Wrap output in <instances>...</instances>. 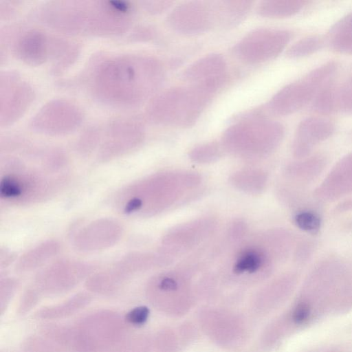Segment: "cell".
Masks as SVG:
<instances>
[{"label":"cell","instance_id":"15","mask_svg":"<svg viewBox=\"0 0 352 352\" xmlns=\"http://www.w3.org/2000/svg\"><path fill=\"white\" fill-rule=\"evenodd\" d=\"M298 9L296 1L265 0L258 3L256 12L260 16L276 19L290 16Z\"/></svg>","mask_w":352,"mask_h":352},{"label":"cell","instance_id":"7","mask_svg":"<svg viewBox=\"0 0 352 352\" xmlns=\"http://www.w3.org/2000/svg\"><path fill=\"white\" fill-rule=\"evenodd\" d=\"M84 114L75 102L63 98L45 103L30 122L36 133L49 136H62L76 131L82 123Z\"/></svg>","mask_w":352,"mask_h":352},{"label":"cell","instance_id":"14","mask_svg":"<svg viewBox=\"0 0 352 352\" xmlns=\"http://www.w3.org/2000/svg\"><path fill=\"white\" fill-rule=\"evenodd\" d=\"M216 26L232 29L245 20L252 9V1H212Z\"/></svg>","mask_w":352,"mask_h":352},{"label":"cell","instance_id":"12","mask_svg":"<svg viewBox=\"0 0 352 352\" xmlns=\"http://www.w3.org/2000/svg\"><path fill=\"white\" fill-rule=\"evenodd\" d=\"M122 234V228L117 222L100 219L84 227L76 235L75 244L82 251H98L113 245Z\"/></svg>","mask_w":352,"mask_h":352},{"label":"cell","instance_id":"10","mask_svg":"<svg viewBox=\"0 0 352 352\" xmlns=\"http://www.w3.org/2000/svg\"><path fill=\"white\" fill-rule=\"evenodd\" d=\"M166 23L172 31L184 36L208 32L216 26L212 1L184 2L169 12Z\"/></svg>","mask_w":352,"mask_h":352},{"label":"cell","instance_id":"18","mask_svg":"<svg viewBox=\"0 0 352 352\" xmlns=\"http://www.w3.org/2000/svg\"><path fill=\"white\" fill-rule=\"evenodd\" d=\"M295 222L298 228L307 232H317L320 227V219L315 213L304 211L295 217Z\"/></svg>","mask_w":352,"mask_h":352},{"label":"cell","instance_id":"5","mask_svg":"<svg viewBox=\"0 0 352 352\" xmlns=\"http://www.w3.org/2000/svg\"><path fill=\"white\" fill-rule=\"evenodd\" d=\"M262 110L236 116L223 133L226 146L236 151H264L275 146L282 138L284 128L266 118Z\"/></svg>","mask_w":352,"mask_h":352},{"label":"cell","instance_id":"16","mask_svg":"<svg viewBox=\"0 0 352 352\" xmlns=\"http://www.w3.org/2000/svg\"><path fill=\"white\" fill-rule=\"evenodd\" d=\"M58 249V244L56 242L43 243L27 252L21 258L19 264L23 267H35L40 264H44L56 255Z\"/></svg>","mask_w":352,"mask_h":352},{"label":"cell","instance_id":"20","mask_svg":"<svg viewBox=\"0 0 352 352\" xmlns=\"http://www.w3.org/2000/svg\"><path fill=\"white\" fill-rule=\"evenodd\" d=\"M149 311L146 307H138L131 310L127 315L128 320L134 324H142L148 318Z\"/></svg>","mask_w":352,"mask_h":352},{"label":"cell","instance_id":"11","mask_svg":"<svg viewBox=\"0 0 352 352\" xmlns=\"http://www.w3.org/2000/svg\"><path fill=\"white\" fill-rule=\"evenodd\" d=\"M185 115V87H173L157 94L149 102L146 116L153 124L181 127Z\"/></svg>","mask_w":352,"mask_h":352},{"label":"cell","instance_id":"23","mask_svg":"<svg viewBox=\"0 0 352 352\" xmlns=\"http://www.w3.org/2000/svg\"><path fill=\"white\" fill-rule=\"evenodd\" d=\"M324 352H340V351L338 348L333 347V348L329 349Z\"/></svg>","mask_w":352,"mask_h":352},{"label":"cell","instance_id":"13","mask_svg":"<svg viewBox=\"0 0 352 352\" xmlns=\"http://www.w3.org/2000/svg\"><path fill=\"white\" fill-rule=\"evenodd\" d=\"M226 60L219 54L204 56L188 65L181 74V78L193 84L215 77L227 75Z\"/></svg>","mask_w":352,"mask_h":352},{"label":"cell","instance_id":"6","mask_svg":"<svg viewBox=\"0 0 352 352\" xmlns=\"http://www.w3.org/2000/svg\"><path fill=\"white\" fill-rule=\"evenodd\" d=\"M98 157L111 160L127 154L138 146L145 136L144 126L139 120L120 118L98 126Z\"/></svg>","mask_w":352,"mask_h":352},{"label":"cell","instance_id":"3","mask_svg":"<svg viewBox=\"0 0 352 352\" xmlns=\"http://www.w3.org/2000/svg\"><path fill=\"white\" fill-rule=\"evenodd\" d=\"M62 168L49 153L41 165L26 163L18 157H6L2 162L1 198L16 204L39 202L53 195L65 179Z\"/></svg>","mask_w":352,"mask_h":352},{"label":"cell","instance_id":"4","mask_svg":"<svg viewBox=\"0 0 352 352\" xmlns=\"http://www.w3.org/2000/svg\"><path fill=\"white\" fill-rule=\"evenodd\" d=\"M12 51L25 65L36 67L51 61V72L60 74L74 64L79 55L76 43L38 30L21 32L14 40Z\"/></svg>","mask_w":352,"mask_h":352},{"label":"cell","instance_id":"17","mask_svg":"<svg viewBox=\"0 0 352 352\" xmlns=\"http://www.w3.org/2000/svg\"><path fill=\"white\" fill-rule=\"evenodd\" d=\"M263 263V256L258 252L251 250L245 252L238 260L234 265L236 273L248 271L250 273L256 272Z\"/></svg>","mask_w":352,"mask_h":352},{"label":"cell","instance_id":"1","mask_svg":"<svg viewBox=\"0 0 352 352\" xmlns=\"http://www.w3.org/2000/svg\"><path fill=\"white\" fill-rule=\"evenodd\" d=\"M164 78V66L157 58L144 54H122L96 67L91 81V93L96 101L105 106L133 108L151 100Z\"/></svg>","mask_w":352,"mask_h":352},{"label":"cell","instance_id":"22","mask_svg":"<svg viewBox=\"0 0 352 352\" xmlns=\"http://www.w3.org/2000/svg\"><path fill=\"white\" fill-rule=\"evenodd\" d=\"M348 22L346 23L347 25V31H348V36H349L350 38L352 39V17L350 19H348Z\"/></svg>","mask_w":352,"mask_h":352},{"label":"cell","instance_id":"19","mask_svg":"<svg viewBox=\"0 0 352 352\" xmlns=\"http://www.w3.org/2000/svg\"><path fill=\"white\" fill-rule=\"evenodd\" d=\"M141 3L144 9L151 14H162L168 10L175 3L170 0L144 1Z\"/></svg>","mask_w":352,"mask_h":352},{"label":"cell","instance_id":"2","mask_svg":"<svg viewBox=\"0 0 352 352\" xmlns=\"http://www.w3.org/2000/svg\"><path fill=\"white\" fill-rule=\"evenodd\" d=\"M38 21L70 35L109 37L124 34L134 16L124 1H52L35 12Z\"/></svg>","mask_w":352,"mask_h":352},{"label":"cell","instance_id":"9","mask_svg":"<svg viewBox=\"0 0 352 352\" xmlns=\"http://www.w3.org/2000/svg\"><path fill=\"white\" fill-rule=\"evenodd\" d=\"M35 99L32 85L14 71L0 75V126L6 127L17 122Z\"/></svg>","mask_w":352,"mask_h":352},{"label":"cell","instance_id":"8","mask_svg":"<svg viewBox=\"0 0 352 352\" xmlns=\"http://www.w3.org/2000/svg\"><path fill=\"white\" fill-rule=\"evenodd\" d=\"M291 39L287 30L259 28L245 34L233 47L234 56L241 61L256 65L277 56Z\"/></svg>","mask_w":352,"mask_h":352},{"label":"cell","instance_id":"21","mask_svg":"<svg viewBox=\"0 0 352 352\" xmlns=\"http://www.w3.org/2000/svg\"><path fill=\"white\" fill-rule=\"evenodd\" d=\"M161 289L164 290H174L177 288V283L170 278L163 279L160 285Z\"/></svg>","mask_w":352,"mask_h":352}]
</instances>
